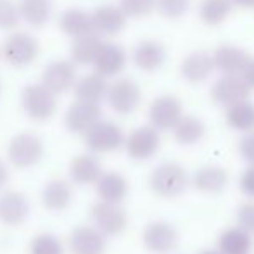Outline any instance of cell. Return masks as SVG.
<instances>
[{"label": "cell", "mask_w": 254, "mask_h": 254, "mask_svg": "<svg viewBox=\"0 0 254 254\" xmlns=\"http://www.w3.org/2000/svg\"><path fill=\"white\" fill-rule=\"evenodd\" d=\"M125 14L120 7L114 5H101L94 10V30L101 31L104 35H116L125 26Z\"/></svg>", "instance_id": "obj_21"}, {"label": "cell", "mask_w": 254, "mask_h": 254, "mask_svg": "<svg viewBox=\"0 0 254 254\" xmlns=\"http://www.w3.org/2000/svg\"><path fill=\"white\" fill-rule=\"evenodd\" d=\"M38 54V44L28 33H14L5 40L3 56L7 63L14 67H23L33 63Z\"/></svg>", "instance_id": "obj_6"}, {"label": "cell", "mask_w": 254, "mask_h": 254, "mask_svg": "<svg viewBox=\"0 0 254 254\" xmlns=\"http://www.w3.org/2000/svg\"><path fill=\"white\" fill-rule=\"evenodd\" d=\"M253 248V239L241 227L225 230L218 239V251L221 254H249Z\"/></svg>", "instance_id": "obj_24"}, {"label": "cell", "mask_w": 254, "mask_h": 254, "mask_svg": "<svg viewBox=\"0 0 254 254\" xmlns=\"http://www.w3.org/2000/svg\"><path fill=\"white\" fill-rule=\"evenodd\" d=\"M241 76H242V80L248 83L249 88H254V57H251V59L248 61V64H246Z\"/></svg>", "instance_id": "obj_40"}, {"label": "cell", "mask_w": 254, "mask_h": 254, "mask_svg": "<svg viewBox=\"0 0 254 254\" xmlns=\"http://www.w3.org/2000/svg\"><path fill=\"white\" fill-rule=\"evenodd\" d=\"M128 192V184L120 173H106L97 182V194L104 202L118 204L125 199Z\"/></svg>", "instance_id": "obj_25"}, {"label": "cell", "mask_w": 254, "mask_h": 254, "mask_svg": "<svg viewBox=\"0 0 254 254\" xmlns=\"http://www.w3.org/2000/svg\"><path fill=\"white\" fill-rule=\"evenodd\" d=\"M19 14L31 26H44L51 16V2L49 0H19Z\"/></svg>", "instance_id": "obj_29"}, {"label": "cell", "mask_w": 254, "mask_h": 254, "mask_svg": "<svg viewBox=\"0 0 254 254\" xmlns=\"http://www.w3.org/2000/svg\"><path fill=\"white\" fill-rule=\"evenodd\" d=\"M59 26L69 37L80 38L94 31V19H92V14L85 12V10L69 9L61 16Z\"/></svg>", "instance_id": "obj_20"}, {"label": "cell", "mask_w": 254, "mask_h": 254, "mask_svg": "<svg viewBox=\"0 0 254 254\" xmlns=\"http://www.w3.org/2000/svg\"><path fill=\"white\" fill-rule=\"evenodd\" d=\"M214 69L213 57L206 52H194L182 63V74L189 83H201Z\"/></svg>", "instance_id": "obj_17"}, {"label": "cell", "mask_w": 254, "mask_h": 254, "mask_svg": "<svg viewBox=\"0 0 254 254\" xmlns=\"http://www.w3.org/2000/svg\"><path fill=\"white\" fill-rule=\"evenodd\" d=\"M192 184L199 192L204 194H218L228 184V173L221 166H204L195 171Z\"/></svg>", "instance_id": "obj_15"}, {"label": "cell", "mask_w": 254, "mask_h": 254, "mask_svg": "<svg viewBox=\"0 0 254 254\" xmlns=\"http://www.w3.org/2000/svg\"><path fill=\"white\" fill-rule=\"evenodd\" d=\"M19 9L10 0H0V28L2 30H12L19 23Z\"/></svg>", "instance_id": "obj_35"}, {"label": "cell", "mask_w": 254, "mask_h": 254, "mask_svg": "<svg viewBox=\"0 0 254 254\" xmlns=\"http://www.w3.org/2000/svg\"><path fill=\"white\" fill-rule=\"evenodd\" d=\"M28 214V201L19 192H5L0 197V220L7 225H19Z\"/></svg>", "instance_id": "obj_23"}, {"label": "cell", "mask_w": 254, "mask_h": 254, "mask_svg": "<svg viewBox=\"0 0 254 254\" xmlns=\"http://www.w3.org/2000/svg\"><path fill=\"white\" fill-rule=\"evenodd\" d=\"M241 154L246 161L249 163V166L254 168V133L246 135L241 140Z\"/></svg>", "instance_id": "obj_38"}, {"label": "cell", "mask_w": 254, "mask_h": 254, "mask_svg": "<svg viewBox=\"0 0 254 254\" xmlns=\"http://www.w3.org/2000/svg\"><path fill=\"white\" fill-rule=\"evenodd\" d=\"M44 154V145L38 137L31 133H21L9 144V159L14 166L28 168L38 163Z\"/></svg>", "instance_id": "obj_2"}, {"label": "cell", "mask_w": 254, "mask_h": 254, "mask_svg": "<svg viewBox=\"0 0 254 254\" xmlns=\"http://www.w3.org/2000/svg\"><path fill=\"white\" fill-rule=\"evenodd\" d=\"M144 246L151 253L166 254L171 253L178 244V232L173 225L166 221H152L144 230Z\"/></svg>", "instance_id": "obj_5"}, {"label": "cell", "mask_w": 254, "mask_h": 254, "mask_svg": "<svg viewBox=\"0 0 254 254\" xmlns=\"http://www.w3.org/2000/svg\"><path fill=\"white\" fill-rule=\"evenodd\" d=\"M69 171L73 180L81 185L97 184L102 177L101 163L94 156H88V154H81V156L74 157L73 163H71Z\"/></svg>", "instance_id": "obj_22"}, {"label": "cell", "mask_w": 254, "mask_h": 254, "mask_svg": "<svg viewBox=\"0 0 254 254\" xmlns=\"http://www.w3.org/2000/svg\"><path fill=\"white\" fill-rule=\"evenodd\" d=\"M101 121L99 104L76 101L66 113V125L74 133H87Z\"/></svg>", "instance_id": "obj_11"}, {"label": "cell", "mask_w": 254, "mask_h": 254, "mask_svg": "<svg viewBox=\"0 0 254 254\" xmlns=\"http://www.w3.org/2000/svg\"><path fill=\"white\" fill-rule=\"evenodd\" d=\"M241 190L249 197H254V168L249 166L241 177Z\"/></svg>", "instance_id": "obj_39"}, {"label": "cell", "mask_w": 254, "mask_h": 254, "mask_svg": "<svg viewBox=\"0 0 254 254\" xmlns=\"http://www.w3.org/2000/svg\"><path fill=\"white\" fill-rule=\"evenodd\" d=\"M156 5V0H120V9L128 17H140L149 14Z\"/></svg>", "instance_id": "obj_34"}, {"label": "cell", "mask_w": 254, "mask_h": 254, "mask_svg": "<svg viewBox=\"0 0 254 254\" xmlns=\"http://www.w3.org/2000/svg\"><path fill=\"white\" fill-rule=\"evenodd\" d=\"M125 63H127V56H125V51L116 44H104L101 54L95 59L94 66L97 74L101 76H114L118 74L121 69L125 67Z\"/></svg>", "instance_id": "obj_18"}, {"label": "cell", "mask_w": 254, "mask_h": 254, "mask_svg": "<svg viewBox=\"0 0 254 254\" xmlns=\"http://www.w3.org/2000/svg\"><path fill=\"white\" fill-rule=\"evenodd\" d=\"M23 106L33 120H47L56 111V95L42 85H28L23 90Z\"/></svg>", "instance_id": "obj_3"}, {"label": "cell", "mask_w": 254, "mask_h": 254, "mask_svg": "<svg viewBox=\"0 0 254 254\" xmlns=\"http://www.w3.org/2000/svg\"><path fill=\"white\" fill-rule=\"evenodd\" d=\"M249 59L251 57L235 45H221L213 54L214 67L225 74H242Z\"/></svg>", "instance_id": "obj_14"}, {"label": "cell", "mask_w": 254, "mask_h": 254, "mask_svg": "<svg viewBox=\"0 0 254 254\" xmlns=\"http://www.w3.org/2000/svg\"><path fill=\"white\" fill-rule=\"evenodd\" d=\"M204 123L195 116H184L178 125L173 128L175 138L184 145H192L197 144L199 140L204 137Z\"/></svg>", "instance_id": "obj_31"}, {"label": "cell", "mask_w": 254, "mask_h": 254, "mask_svg": "<svg viewBox=\"0 0 254 254\" xmlns=\"http://www.w3.org/2000/svg\"><path fill=\"white\" fill-rule=\"evenodd\" d=\"M251 88L248 87L242 76L239 74H223L216 83L213 85L211 95L221 106H234L242 101H248V95Z\"/></svg>", "instance_id": "obj_10"}, {"label": "cell", "mask_w": 254, "mask_h": 254, "mask_svg": "<svg viewBox=\"0 0 254 254\" xmlns=\"http://www.w3.org/2000/svg\"><path fill=\"white\" fill-rule=\"evenodd\" d=\"M237 221L239 227L244 232H248L249 235H254V204L248 202L244 206H241L237 213Z\"/></svg>", "instance_id": "obj_37"}, {"label": "cell", "mask_w": 254, "mask_h": 254, "mask_svg": "<svg viewBox=\"0 0 254 254\" xmlns=\"http://www.w3.org/2000/svg\"><path fill=\"white\" fill-rule=\"evenodd\" d=\"M151 189L159 197L173 199L180 195L187 187V173L177 163H164L157 166L151 175Z\"/></svg>", "instance_id": "obj_1"}, {"label": "cell", "mask_w": 254, "mask_h": 254, "mask_svg": "<svg viewBox=\"0 0 254 254\" xmlns=\"http://www.w3.org/2000/svg\"><path fill=\"white\" fill-rule=\"evenodd\" d=\"M140 97L142 94L138 85L128 78L116 80L107 90V101H109L111 107L120 114H128L137 109Z\"/></svg>", "instance_id": "obj_7"}, {"label": "cell", "mask_w": 254, "mask_h": 254, "mask_svg": "<svg viewBox=\"0 0 254 254\" xmlns=\"http://www.w3.org/2000/svg\"><path fill=\"white\" fill-rule=\"evenodd\" d=\"M149 118L156 130H171L184 118L182 104L173 95H161L151 104Z\"/></svg>", "instance_id": "obj_8"}, {"label": "cell", "mask_w": 254, "mask_h": 254, "mask_svg": "<svg viewBox=\"0 0 254 254\" xmlns=\"http://www.w3.org/2000/svg\"><path fill=\"white\" fill-rule=\"evenodd\" d=\"M31 254H63V246L51 234H40L31 242Z\"/></svg>", "instance_id": "obj_33"}, {"label": "cell", "mask_w": 254, "mask_h": 254, "mask_svg": "<svg viewBox=\"0 0 254 254\" xmlns=\"http://www.w3.org/2000/svg\"><path fill=\"white\" fill-rule=\"evenodd\" d=\"M123 131L113 121H99L90 131L85 133L87 147L94 152L116 151L123 144Z\"/></svg>", "instance_id": "obj_4"}, {"label": "cell", "mask_w": 254, "mask_h": 254, "mask_svg": "<svg viewBox=\"0 0 254 254\" xmlns=\"http://www.w3.org/2000/svg\"><path fill=\"white\" fill-rule=\"evenodd\" d=\"M44 85L56 94H63L76 83V69L67 61H54L44 71Z\"/></svg>", "instance_id": "obj_13"}, {"label": "cell", "mask_w": 254, "mask_h": 254, "mask_svg": "<svg viewBox=\"0 0 254 254\" xmlns=\"http://www.w3.org/2000/svg\"><path fill=\"white\" fill-rule=\"evenodd\" d=\"M107 87L104 76L97 73L92 74H85L83 78L74 83V95H76V101L81 102H92V104H99V101H102L107 95Z\"/></svg>", "instance_id": "obj_19"}, {"label": "cell", "mask_w": 254, "mask_h": 254, "mask_svg": "<svg viewBox=\"0 0 254 254\" xmlns=\"http://www.w3.org/2000/svg\"><path fill=\"white\" fill-rule=\"evenodd\" d=\"M156 5L157 10L164 17L175 19V17H180L187 10L189 0H156Z\"/></svg>", "instance_id": "obj_36"}, {"label": "cell", "mask_w": 254, "mask_h": 254, "mask_svg": "<svg viewBox=\"0 0 254 254\" xmlns=\"http://www.w3.org/2000/svg\"><path fill=\"white\" fill-rule=\"evenodd\" d=\"M104 246L106 242L97 228L78 227L71 235V251L74 254H101Z\"/></svg>", "instance_id": "obj_16"}, {"label": "cell", "mask_w": 254, "mask_h": 254, "mask_svg": "<svg viewBox=\"0 0 254 254\" xmlns=\"http://www.w3.org/2000/svg\"><path fill=\"white\" fill-rule=\"evenodd\" d=\"M92 220L97 225V230L106 235H118L127 228V213L118 204L99 202L92 207Z\"/></svg>", "instance_id": "obj_9"}, {"label": "cell", "mask_w": 254, "mask_h": 254, "mask_svg": "<svg viewBox=\"0 0 254 254\" xmlns=\"http://www.w3.org/2000/svg\"><path fill=\"white\" fill-rule=\"evenodd\" d=\"M5 182H7V168H5V164L0 161V187H2Z\"/></svg>", "instance_id": "obj_42"}, {"label": "cell", "mask_w": 254, "mask_h": 254, "mask_svg": "<svg viewBox=\"0 0 254 254\" xmlns=\"http://www.w3.org/2000/svg\"><path fill=\"white\" fill-rule=\"evenodd\" d=\"M201 254H221L220 251H213V249H206V251H202Z\"/></svg>", "instance_id": "obj_43"}, {"label": "cell", "mask_w": 254, "mask_h": 254, "mask_svg": "<svg viewBox=\"0 0 254 254\" xmlns=\"http://www.w3.org/2000/svg\"><path fill=\"white\" fill-rule=\"evenodd\" d=\"M159 133L154 127H140L130 133L127 140V151L133 159L144 161L152 157L159 149Z\"/></svg>", "instance_id": "obj_12"}, {"label": "cell", "mask_w": 254, "mask_h": 254, "mask_svg": "<svg viewBox=\"0 0 254 254\" xmlns=\"http://www.w3.org/2000/svg\"><path fill=\"white\" fill-rule=\"evenodd\" d=\"M232 3L242 7V9H254V0H232Z\"/></svg>", "instance_id": "obj_41"}, {"label": "cell", "mask_w": 254, "mask_h": 254, "mask_svg": "<svg viewBox=\"0 0 254 254\" xmlns=\"http://www.w3.org/2000/svg\"><path fill=\"white\" fill-rule=\"evenodd\" d=\"M227 123L234 130L249 131L254 128V104L242 101L227 109Z\"/></svg>", "instance_id": "obj_30"}, {"label": "cell", "mask_w": 254, "mask_h": 254, "mask_svg": "<svg viewBox=\"0 0 254 254\" xmlns=\"http://www.w3.org/2000/svg\"><path fill=\"white\" fill-rule=\"evenodd\" d=\"M104 47L102 40L97 37V35L90 33L85 35V37L74 38L73 47H71V56H73V61L78 64H90L95 63L97 56L101 54Z\"/></svg>", "instance_id": "obj_27"}, {"label": "cell", "mask_w": 254, "mask_h": 254, "mask_svg": "<svg viewBox=\"0 0 254 254\" xmlns=\"http://www.w3.org/2000/svg\"><path fill=\"white\" fill-rule=\"evenodd\" d=\"M44 204L51 211H63L69 206L71 201V189L66 182L52 180L45 185L44 194H42Z\"/></svg>", "instance_id": "obj_28"}, {"label": "cell", "mask_w": 254, "mask_h": 254, "mask_svg": "<svg viewBox=\"0 0 254 254\" xmlns=\"http://www.w3.org/2000/svg\"><path fill=\"white\" fill-rule=\"evenodd\" d=\"M135 64L144 71H154L163 64L164 49L156 40H144L135 49Z\"/></svg>", "instance_id": "obj_26"}, {"label": "cell", "mask_w": 254, "mask_h": 254, "mask_svg": "<svg viewBox=\"0 0 254 254\" xmlns=\"http://www.w3.org/2000/svg\"><path fill=\"white\" fill-rule=\"evenodd\" d=\"M232 0H204L201 5V19L207 26H218L228 17Z\"/></svg>", "instance_id": "obj_32"}]
</instances>
